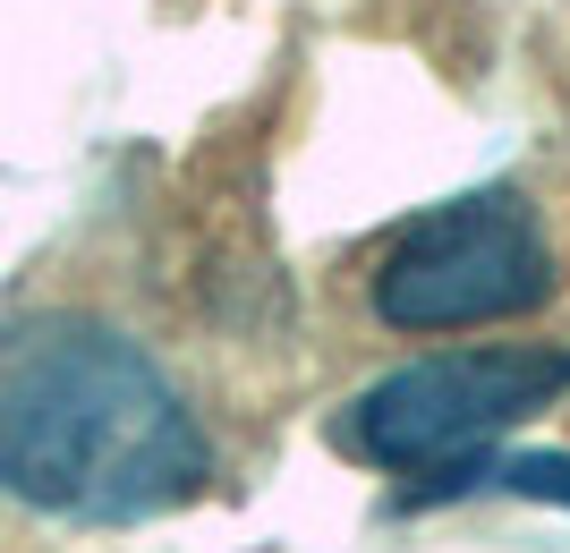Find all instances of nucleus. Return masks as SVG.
<instances>
[{"instance_id":"nucleus-3","label":"nucleus","mask_w":570,"mask_h":553,"mask_svg":"<svg viewBox=\"0 0 570 553\" xmlns=\"http://www.w3.org/2000/svg\"><path fill=\"white\" fill-rule=\"evenodd\" d=\"M570 392V349L562 340H485V349H443L417 358L401 375H383L350 401L341 443L375 468H443L426 494L460 485L469 460H485V443L528 417H546Z\"/></svg>"},{"instance_id":"nucleus-2","label":"nucleus","mask_w":570,"mask_h":553,"mask_svg":"<svg viewBox=\"0 0 570 553\" xmlns=\"http://www.w3.org/2000/svg\"><path fill=\"white\" fill-rule=\"evenodd\" d=\"M357 298L383 333H476L553 298V247L520 188H476L409 214L357 273Z\"/></svg>"},{"instance_id":"nucleus-1","label":"nucleus","mask_w":570,"mask_h":553,"mask_svg":"<svg viewBox=\"0 0 570 553\" xmlns=\"http://www.w3.org/2000/svg\"><path fill=\"white\" fill-rule=\"evenodd\" d=\"M214 485L179 366L102 307L0 324V494L77 529H137Z\"/></svg>"}]
</instances>
